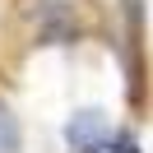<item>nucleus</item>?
Instances as JSON below:
<instances>
[{
  "mask_svg": "<svg viewBox=\"0 0 153 153\" xmlns=\"http://www.w3.org/2000/svg\"><path fill=\"white\" fill-rule=\"evenodd\" d=\"M125 19V74H130V102H144V5L139 0H121Z\"/></svg>",
  "mask_w": 153,
  "mask_h": 153,
  "instance_id": "1",
  "label": "nucleus"
},
{
  "mask_svg": "<svg viewBox=\"0 0 153 153\" xmlns=\"http://www.w3.org/2000/svg\"><path fill=\"white\" fill-rule=\"evenodd\" d=\"M107 130H116V125L107 121V116L97 111V107H84V111H74V116L65 121V144L79 153V149H88V144H97Z\"/></svg>",
  "mask_w": 153,
  "mask_h": 153,
  "instance_id": "2",
  "label": "nucleus"
},
{
  "mask_svg": "<svg viewBox=\"0 0 153 153\" xmlns=\"http://www.w3.org/2000/svg\"><path fill=\"white\" fill-rule=\"evenodd\" d=\"M79 153H139V139H134L130 130H107L97 144H88V149H79Z\"/></svg>",
  "mask_w": 153,
  "mask_h": 153,
  "instance_id": "3",
  "label": "nucleus"
},
{
  "mask_svg": "<svg viewBox=\"0 0 153 153\" xmlns=\"http://www.w3.org/2000/svg\"><path fill=\"white\" fill-rule=\"evenodd\" d=\"M0 153H23V130H19V116L0 102Z\"/></svg>",
  "mask_w": 153,
  "mask_h": 153,
  "instance_id": "4",
  "label": "nucleus"
}]
</instances>
